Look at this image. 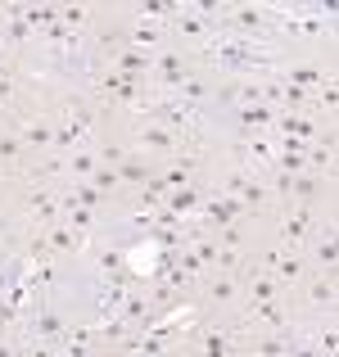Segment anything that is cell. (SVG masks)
<instances>
[{"mask_svg":"<svg viewBox=\"0 0 339 357\" xmlns=\"http://www.w3.org/2000/svg\"><path fill=\"white\" fill-rule=\"evenodd\" d=\"M91 185H96L100 195H109V199H118V195H127V190H122V181H118V167H105V163H100L96 172H91Z\"/></svg>","mask_w":339,"mask_h":357,"instance_id":"obj_4","label":"cell"},{"mask_svg":"<svg viewBox=\"0 0 339 357\" xmlns=\"http://www.w3.org/2000/svg\"><path fill=\"white\" fill-rule=\"evenodd\" d=\"M199 298L209 307H218V312H235V307H240V298H244V285H240V276H235V271H209V276H204V285H199Z\"/></svg>","mask_w":339,"mask_h":357,"instance_id":"obj_1","label":"cell"},{"mask_svg":"<svg viewBox=\"0 0 339 357\" xmlns=\"http://www.w3.org/2000/svg\"><path fill=\"white\" fill-rule=\"evenodd\" d=\"M303 285V303H308V312L312 317H326V312H335V271H322V276H303L299 280Z\"/></svg>","mask_w":339,"mask_h":357,"instance_id":"obj_2","label":"cell"},{"mask_svg":"<svg viewBox=\"0 0 339 357\" xmlns=\"http://www.w3.org/2000/svg\"><path fill=\"white\" fill-rule=\"evenodd\" d=\"M27 158H32V154H27V145L18 140V131H14V127L5 122V127H0V176H5V172L23 176Z\"/></svg>","mask_w":339,"mask_h":357,"instance_id":"obj_3","label":"cell"}]
</instances>
